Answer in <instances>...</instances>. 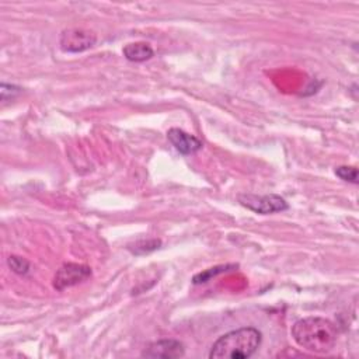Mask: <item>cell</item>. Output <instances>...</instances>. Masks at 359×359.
<instances>
[{"label":"cell","mask_w":359,"mask_h":359,"mask_svg":"<svg viewBox=\"0 0 359 359\" xmlns=\"http://www.w3.org/2000/svg\"><path fill=\"white\" fill-rule=\"evenodd\" d=\"M161 245V241L160 240H147V241H137L135 243V245L129 247V250L133 252V254H147V252H151L154 250H157L158 247Z\"/></svg>","instance_id":"cell-11"},{"label":"cell","mask_w":359,"mask_h":359,"mask_svg":"<svg viewBox=\"0 0 359 359\" xmlns=\"http://www.w3.org/2000/svg\"><path fill=\"white\" fill-rule=\"evenodd\" d=\"M10 269L18 275H25L29 271V262L18 255H10L7 259Z\"/></svg>","instance_id":"cell-10"},{"label":"cell","mask_w":359,"mask_h":359,"mask_svg":"<svg viewBox=\"0 0 359 359\" xmlns=\"http://www.w3.org/2000/svg\"><path fill=\"white\" fill-rule=\"evenodd\" d=\"M335 175L339 177L341 180L351 182V184H358V168L353 165H339L335 168Z\"/></svg>","instance_id":"cell-12"},{"label":"cell","mask_w":359,"mask_h":359,"mask_svg":"<svg viewBox=\"0 0 359 359\" xmlns=\"http://www.w3.org/2000/svg\"><path fill=\"white\" fill-rule=\"evenodd\" d=\"M91 276V268L83 264L67 262L62 265L53 278V287L56 290H65L67 287L83 283Z\"/></svg>","instance_id":"cell-5"},{"label":"cell","mask_w":359,"mask_h":359,"mask_svg":"<svg viewBox=\"0 0 359 359\" xmlns=\"http://www.w3.org/2000/svg\"><path fill=\"white\" fill-rule=\"evenodd\" d=\"M238 202L244 208L261 215H271V213L283 212L289 209L287 202L276 194H269V195L243 194L238 196Z\"/></svg>","instance_id":"cell-3"},{"label":"cell","mask_w":359,"mask_h":359,"mask_svg":"<svg viewBox=\"0 0 359 359\" xmlns=\"http://www.w3.org/2000/svg\"><path fill=\"white\" fill-rule=\"evenodd\" d=\"M185 355V346L177 339H158L143 349L142 358L147 359H175Z\"/></svg>","instance_id":"cell-6"},{"label":"cell","mask_w":359,"mask_h":359,"mask_svg":"<svg viewBox=\"0 0 359 359\" xmlns=\"http://www.w3.org/2000/svg\"><path fill=\"white\" fill-rule=\"evenodd\" d=\"M237 265H219V266H215V268H209L203 272H199L196 273L194 278H192V282L195 285H199V283H205L208 282L210 278L219 275V273H223V272H227V271H231V269H236Z\"/></svg>","instance_id":"cell-9"},{"label":"cell","mask_w":359,"mask_h":359,"mask_svg":"<svg viewBox=\"0 0 359 359\" xmlns=\"http://www.w3.org/2000/svg\"><path fill=\"white\" fill-rule=\"evenodd\" d=\"M290 334L300 348L313 353L330 352L338 339L335 324L323 317H306L296 321Z\"/></svg>","instance_id":"cell-1"},{"label":"cell","mask_w":359,"mask_h":359,"mask_svg":"<svg viewBox=\"0 0 359 359\" xmlns=\"http://www.w3.org/2000/svg\"><path fill=\"white\" fill-rule=\"evenodd\" d=\"M95 42H97L95 34L83 28H67L62 32L59 39L60 49L67 53L84 52L93 48Z\"/></svg>","instance_id":"cell-4"},{"label":"cell","mask_w":359,"mask_h":359,"mask_svg":"<svg viewBox=\"0 0 359 359\" xmlns=\"http://www.w3.org/2000/svg\"><path fill=\"white\" fill-rule=\"evenodd\" d=\"M167 139L175 147L177 151H180L181 154H185V156L196 153L203 146L202 142L198 137H195L194 135H189L185 130L178 129V128L168 129L167 130Z\"/></svg>","instance_id":"cell-7"},{"label":"cell","mask_w":359,"mask_h":359,"mask_svg":"<svg viewBox=\"0 0 359 359\" xmlns=\"http://www.w3.org/2000/svg\"><path fill=\"white\" fill-rule=\"evenodd\" d=\"M262 341L261 332L254 327L233 330L215 341L210 359H245L257 352Z\"/></svg>","instance_id":"cell-2"},{"label":"cell","mask_w":359,"mask_h":359,"mask_svg":"<svg viewBox=\"0 0 359 359\" xmlns=\"http://www.w3.org/2000/svg\"><path fill=\"white\" fill-rule=\"evenodd\" d=\"M21 91H22V88L18 87V86L7 84V83H4V81L0 84V97H1V101L14 100Z\"/></svg>","instance_id":"cell-13"},{"label":"cell","mask_w":359,"mask_h":359,"mask_svg":"<svg viewBox=\"0 0 359 359\" xmlns=\"http://www.w3.org/2000/svg\"><path fill=\"white\" fill-rule=\"evenodd\" d=\"M123 56L130 62H146L154 56L153 48L146 42H132L123 46Z\"/></svg>","instance_id":"cell-8"}]
</instances>
